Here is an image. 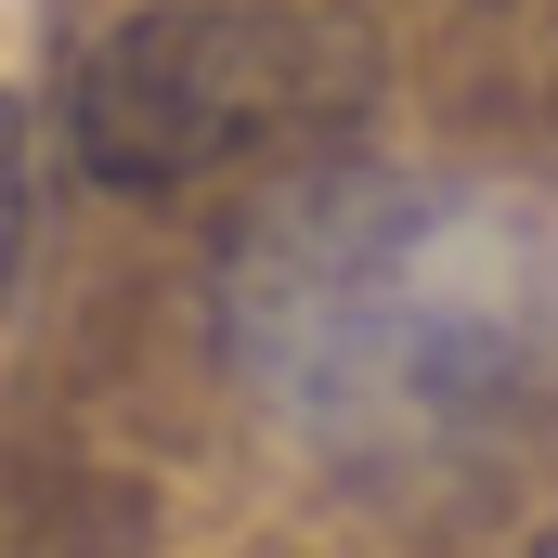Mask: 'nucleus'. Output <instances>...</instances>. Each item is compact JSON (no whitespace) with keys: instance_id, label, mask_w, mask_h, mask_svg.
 I'll return each mask as SVG.
<instances>
[{"instance_id":"f257e3e1","label":"nucleus","mask_w":558,"mask_h":558,"mask_svg":"<svg viewBox=\"0 0 558 558\" xmlns=\"http://www.w3.org/2000/svg\"><path fill=\"white\" fill-rule=\"evenodd\" d=\"M247 390L325 454H441L558 377V234L441 169H312L221 274Z\"/></svg>"},{"instance_id":"f03ea898","label":"nucleus","mask_w":558,"mask_h":558,"mask_svg":"<svg viewBox=\"0 0 558 558\" xmlns=\"http://www.w3.org/2000/svg\"><path fill=\"white\" fill-rule=\"evenodd\" d=\"M338 39L299 26V13H143L118 26L92 65H78V143L105 182H182V169H221L247 143L312 131L351 78L325 65Z\"/></svg>"},{"instance_id":"7ed1b4c3","label":"nucleus","mask_w":558,"mask_h":558,"mask_svg":"<svg viewBox=\"0 0 558 558\" xmlns=\"http://www.w3.org/2000/svg\"><path fill=\"white\" fill-rule=\"evenodd\" d=\"M533 558H558V533H546V546H533Z\"/></svg>"}]
</instances>
